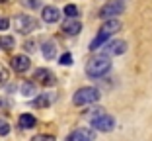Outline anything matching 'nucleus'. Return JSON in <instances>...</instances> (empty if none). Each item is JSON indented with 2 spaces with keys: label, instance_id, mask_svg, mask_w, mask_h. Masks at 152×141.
Returning <instances> with one entry per match:
<instances>
[{
  "label": "nucleus",
  "instance_id": "nucleus-8",
  "mask_svg": "<svg viewBox=\"0 0 152 141\" xmlns=\"http://www.w3.org/2000/svg\"><path fill=\"white\" fill-rule=\"evenodd\" d=\"M29 65H31V61H29L27 55H16L12 59V69L16 73H26L27 69H29Z\"/></svg>",
  "mask_w": 152,
  "mask_h": 141
},
{
  "label": "nucleus",
  "instance_id": "nucleus-1",
  "mask_svg": "<svg viewBox=\"0 0 152 141\" xmlns=\"http://www.w3.org/2000/svg\"><path fill=\"white\" fill-rule=\"evenodd\" d=\"M109 69H111L109 57L99 55V57H94V59H90L88 63H86V75H88L90 78H99V77H103V75H107Z\"/></svg>",
  "mask_w": 152,
  "mask_h": 141
},
{
  "label": "nucleus",
  "instance_id": "nucleus-11",
  "mask_svg": "<svg viewBox=\"0 0 152 141\" xmlns=\"http://www.w3.org/2000/svg\"><path fill=\"white\" fill-rule=\"evenodd\" d=\"M33 78H35L37 82H41V84H45V86L55 84V77H53V73H51L49 69H37L35 75H33Z\"/></svg>",
  "mask_w": 152,
  "mask_h": 141
},
{
  "label": "nucleus",
  "instance_id": "nucleus-9",
  "mask_svg": "<svg viewBox=\"0 0 152 141\" xmlns=\"http://www.w3.org/2000/svg\"><path fill=\"white\" fill-rule=\"evenodd\" d=\"M63 32L66 33V35H76V33L82 32V24L76 18H66L63 22Z\"/></svg>",
  "mask_w": 152,
  "mask_h": 141
},
{
  "label": "nucleus",
  "instance_id": "nucleus-12",
  "mask_svg": "<svg viewBox=\"0 0 152 141\" xmlns=\"http://www.w3.org/2000/svg\"><path fill=\"white\" fill-rule=\"evenodd\" d=\"M55 98H57V96H55L53 92H43V94H39L35 100H33V106H35V108H47V106H51L55 102Z\"/></svg>",
  "mask_w": 152,
  "mask_h": 141
},
{
  "label": "nucleus",
  "instance_id": "nucleus-16",
  "mask_svg": "<svg viewBox=\"0 0 152 141\" xmlns=\"http://www.w3.org/2000/svg\"><path fill=\"white\" fill-rule=\"evenodd\" d=\"M107 39H109V35H107V33H98V35H96L94 39H92V43H90V51H96L98 47H102V45H103V43H105Z\"/></svg>",
  "mask_w": 152,
  "mask_h": 141
},
{
  "label": "nucleus",
  "instance_id": "nucleus-18",
  "mask_svg": "<svg viewBox=\"0 0 152 141\" xmlns=\"http://www.w3.org/2000/svg\"><path fill=\"white\" fill-rule=\"evenodd\" d=\"M22 94H26V96H33L35 94V82H29V80H26L22 84Z\"/></svg>",
  "mask_w": 152,
  "mask_h": 141
},
{
  "label": "nucleus",
  "instance_id": "nucleus-27",
  "mask_svg": "<svg viewBox=\"0 0 152 141\" xmlns=\"http://www.w3.org/2000/svg\"><path fill=\"white\" fill-rule=\"evenodd\" d=\"M0 2H6V0H0Z\"/></svg>",
  "mask_w": 152,
  "mask_h": 141
},
{
  "label": "nucleus",
  "instance_id": "nucleus-21",
  "mask_svg": "<svg viewBox=\"0 0 152 141\" xmlns=\"http://www.w3.org/2000/svg\"><path fill=\"white\" fill-rule=\"evenodd\" d=\"M8 133H10V123L0 118V135L4 137V135H8Z\"/></svg>",
  "mask_w": 152,
  "mask_h": 141
},
{
  "label": "nucleus",
  "instance_id": "nucleus-7",
  "mask_svg": "<svg viewBox=\"0 0 152 141\" xmlns=\"http://www.w3.org/2000/svg\"><path fill=\"white\" fill-rule=\"evenodd\" d=\"M127 51V43L121 39H115V41H107L105 47H103V55L105 57H111V55H123Z\"/></svg>",
  "mask_w": 152,
  "mask_h": 141
},
{
  "label": "nucleus",
  "instance_id": "nucleus-5",
  "mask_svg": "<svg viewBox=\"0 0 152 141\" xmlns=\"http://www.w3.org/2000/svg\"><path fill=\"white\" fill-rule=\"evenodd\" d=\"M94 139H96V131L90 128H78L66 135V141H94Z\"/></svg>",
  "mask_w": 152,
  "mask_h": 141
},
{
  "label": "nucleus",
  "instance_id": "nucleus-4",
  "mask_svg": "<svg viewBox=\"0 0 152 141\" xmlns=\"http://www.w3.org/2000/svg\"><path fill=\"white\" fill-rule=\"evenodd\" d=\"M125 12V2L123 0H111L99 10V18L102 20H113V16H121Z\"/></svg>",
  "mask_w": 152,
  "mask_h": 141
},
{
  "label": "nucleus",
  "instance_id": "nucleus-25",
  "mask_svg": "<svg viewBox=\"0 0 152 141\" xmlns=\"http://www.w3.org/2000/svg\"><path fill=\"white\" fill-rule=\"evenodd\" d=\"M31 141H55V137L53 135H43V133H41V135H35Z\"/></svg>",
  "mask_w": 152,
  "mask_h": 141
},
{
  "label": "nucleus",
  "instance_id": "nucleus-10",
  "mask_svg": "<svg viewBox=\"0 0 152 141\" xmlns=\"http://www.w3.org/2000/svg\"><path fill=\"white\" fill-rule=\"evenodd\" d=\"M41 16H43V22H47V24H57L61 20V12H58L57 6H45Z\"/></svg>",
  "mask_w": 152,
  "mask_h": 141
},
{
  "label": "nucleus",
  "instance_id": "nucleus-24",
  "mask_svg": "<svg viewBox=\"0 0 152 141\" xmlns=\"http://www.w3.org/2000/svg\"><path fill=\"white\" fill-rule=\"evenodd\" d=\"M10 27V20L6 16H0V32H6Z\"/></svg>",
  "mask_w": 152,
  "mask_h": 141
},
{
  "label": "nucleus",
  "instance_id": "nucleus-14",
  "mask_svg": "<svg viewBox=\"0 0 152 141\" xmlns=\"http://www.w3.org/2000/svg\"><path fill=\"white\" fill-rule=\"evenodd\" d=\"M41 51H43V57L47 61L55 59V57H57V43H55V41H45L43 47H41Z\"/></svg>",
  "mask_w": 152,
  "mask_h": 141
},
{
  "label": "nucleus",
  "instance_id": "nucleus-26",
  "mask_svg": "<svg viewBox=\"0 0 152 141\" xmlns=\"http://www.w3.org/2000/svg\"><path fill=\"white\" fill-rule=\"evenodd\" d=\"M26 49L27 51H35V43H33V41H27V43H26Z\"/></svg>",
  "mask_w": 152,
  "mask_h": 141
},
{
  "label": "nucleus",
  "instance_id": "nucleus-20",
  "mask_svg": "<svg viewBox=\"0 0 152 141\" xmlns=\"http://www.w3.org/2000/svg\"><path fill=\"white\" fill-rule=\"evenodd\" d=\"M64 14H66L68 18H76V16H78V8L72 6V4H68V6H64Z\"/></svg>",
  "mask_w": 152,
  "mask_h": 141
},
{
  "label": "nucleus",
  "instance_id": "nucleus-3",
  "mask_svg": "<svg viewBox=\"0 0 152 141\" xmlns=\"http://www.w3.org/2000/svg\"><path fill=\"white\" fill-rule=\"evenodd\" d=\"M14 26H16V32H20V33H23V35H27V33L35 32L37 27H39V22H37L33 16L18 14V16L14 18Z\"/></svg>",
  "mask_w": 152,
  "mask_h": 141
},
{
  "label": "nucleus",
  "instance_id": "nucleus-23",
  "mask_svg": "<svg viewBox=\"0 0 152 141\" xmlns=\"http://www.w3.org/2000/svg\"><path fill=\"white\" fill-rule=\"evenodd\" d=\"M58 61H61V65L68 67V65H72V55H70V53H64V55H63V57H61Z\"/></svg>",
  "mask_w": 152,
  "mask_h": 141
},
{
  "label": "nucleus",
  "instance_id": "nucleus-15",
  "mask_svg": "<svg viewBox=\"0 0 152 141\" xmlns=\"http://www.w3.org/2000/svg\"><path fill=\"white\" fill-rule=\"evenodd\" d=\"M18 123H20V128H23V129H31L35 125V118L31 114H22L18 118Z\"/></svg>",
  "mask_w": 152,
  "mask_h": 141
},
{
  "label": "nucleus",
  "instance_id": "nucleus-2",
  "mask_svg": "<svg viewBox=\"0 0 152 141\" xmlns=\"http://www.w3.org/2000/svg\"><path fill=\"white\" fill-rule=\"evenodd\" d=\"M99 90L94 86H82L76 90V94L72 96V102L74 106H86V104H94V102L99 100Z\"/></svg>",
  "mask_w": 152,
  "mask_h": 141
},
{
  "label": "nucleus",
  "instance_id": "nucleus-17",
  "mask_svg": "<svg viewBox=\"0 0 152 141\" xmlns=\"http://www.w3.org/2000/svg\"><path fill=\"white\" fill-rule=\"evenodd\" d=\"M14 45H16V41H14L12 35H2L0 37V49L10 51V49H14Z\"/></svg>",
  "mask_w": 152,
  "mask_h": 141
},
{
  "label": "nucleus",
  "instance_id": "nucleus-19",
  "mask_svg": "<svg viewBox=\"0 0 152 141\" xmlns=\"http://www.w3.org/2000/svg\"><path fill=\"white\" fill-rule=\"evenodd\" d=\"M8 80H10V71L2 63H0V86H4Z\"/></svg>",
  "mask_w": 152,
  "mask_h": 141
},
{
  "label": "nucleus",
  "instance_id": "nucleus-13",
  "mask_svg": "<svg viewBox=\"0 0 152 141\" xmlns=\"http://www.w3.org/2000/svg\"><path fill=\"white\" fill-rule=\"evenodd\" d=\"M119 30H121V22L119 20H105L103 26L99 27V33H107V35L111 37L113 33H117Z\"/></svg>",
  "mask_w": 152,
  "mask_h": 141
},
{
  "label": "nucleus",
  "instance_id": "nucleus-22",
  "mask_svg": "<svg viewBox=\"0 0 152 141\" xmlns=\"http://www.w3.org/2000/svg\"><path fill=\"white\" fill-rule=\"evenodd\" d=\"M22 4L26 6V8L35 10V8H39V6H41V0H22Z\"/></svg>",
  "mask_w": 152,
  "mask_h": 141
},
{
  "label": "nucleus",
  "instance_id": "nucleus-6",
  "mask_svg": "<svg viewBox=\"0 0 152 141\" xmlns=\"http://www.w3.org/2000/svg\"><path fill=\"white\" fill-rule=\"evenodd\" d=\"M92 125H94V129H98V131H111V129L115 128V120L109 114H102L99 118L92 120Z\"/></svg>",
  "mask_w": 152,
  "mask_h": 141
}]
</instances>
